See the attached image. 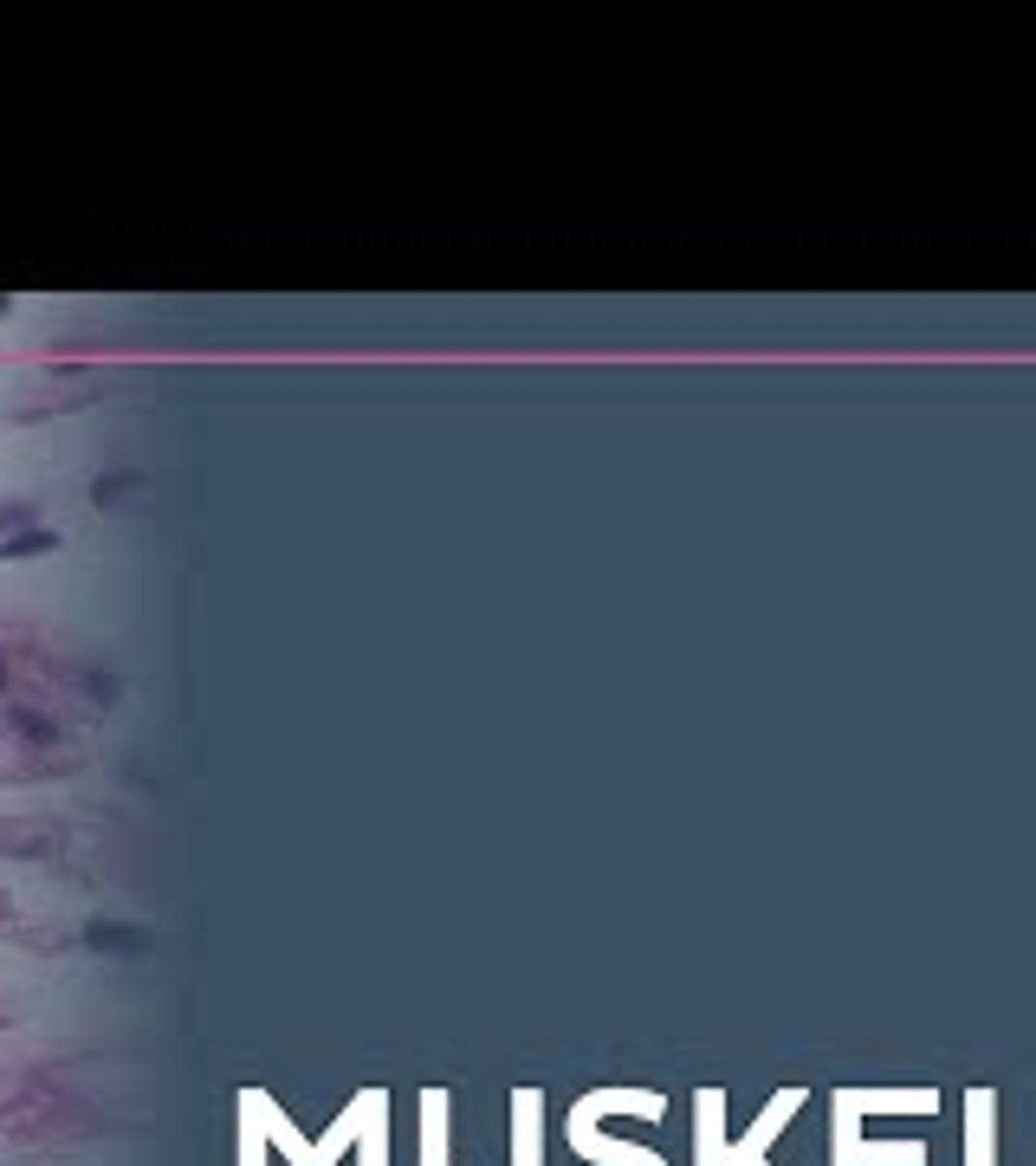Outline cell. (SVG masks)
<instances>
[{"instance_id": "3", "label": "cell", "mask_w": 1036, "mask_h": 1166, "mask_svg": "<svg viewBox=\"0 0 1036 1166\" xmlns=\"http://www.w3.org/2000/svg\"><path fill=\"white\" fill-rule=\"evenodd\" d=\"M91 947H143V933H124V927H91Z\"/></svg>"}, {"instance_id": "1", "label": "cell", "mask_w": 1036, "mask_h": 1166, "mask_svg": "<svg viewBox=\"0 0 1036 1166\" xmlns=\"http://www.w3.org/2000/svg\"><path fill=\"white\" fill-rule=\"evenodd\" d=\"M700 1115H706V1122H700V1166H726V1147H719V1095H700Z\"/></svg>"}, {"instance_id": "2", "label": "cell", "mask_w": 1036, "mask_h": 1166, "mask_svg": "<svg viewBox=\"0 0 1036 1166\" xmlns=\"http://www.w3.org/2000/svg\"><path fill=\"white\" fill-rule=\"evenodd\" d=\"M52 532H26V539H14V544H0V558H40V551H52Z\"/></svg>"}]
</instances>
